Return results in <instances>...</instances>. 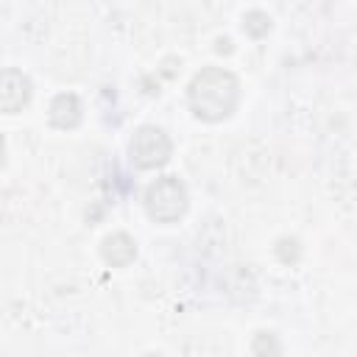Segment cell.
Returning a JSON list of instances; mask_svg holds the SVG:
<instances>
[{
    "instance_id": "obj_5",
    "label": "cell",
    "mask_w": 357,
    "mask_h": 357,
    "mask_svg": "<svg viewBox=\"0 0 357 357\" xmlns=\"http://www.w3.org/2000/svg\"><path fill=\"white\" fill-rule=\"evenodd\" d=\"M100 257H103V262L112 265V268H126V265H131L134 257H137V243H134V237L126 234V231L106 234L103 243H100Z\"/></svg>"
},
{
    "instance_id": "obj_9",
    "label": "cell",
    "mask_w": 357,
    "mask_h": 357,
    "mask_svg": "<svg viewBox=\"0 0 357 357\" xmlns=\"http://www.w3.org/2000/svg\"><path fill=\"white\" fill-rule=\"evenodd\" d=\"M251 351L254 354H282V343L276 340L273 332H257L251 340Z\"/></svg>"
},
{
    "instance_id": "obj_4",
    "label": "cell",
    "mask_w": 357,
    "mask_h": 357,
    "mask_svg": "<svg viewBox=\"0 0 357 357\" xmlns=\"http://www.w3.org/2000/svg\"><path fill=\"white\" fill-rule=\"evenodd\" d=\"M31 92H33L31 78H28L22 70L6 67V70L0 73V109H3L6 114L22 112V109L28 106V100H31Z\"/></svg>"
},
{
    "instance_id": "obj_10",
    "label": "cell",
    "mask_w": 357,
    "mask_h": 357,
    "mask_svg": "<svg viewBox=\"0 0 357 357\" xmlns=\"http://www.w3.org/2000/svg\"><path fill=\"white\" fill-rule=\"evenodd\" d=\"M215 50H218V53H231V39H229V36H220V39L215 42Z\"/></svg>"
},
{
    "instance_id": "obj_8",
    "label": "cell",
    "mask_w": 357,
    "mask_h": 357,
    "mask_svg": "<svg viewBox=\"0 0 357 357\" xmlns=\"http://www.w3.org/2000/svg\"><path fill=\"white\" fill-rule=\"evenodd\" d=\"M273 251H276L279 262H284V265H296V262L301 259V243H298L296 237H282V240H276Z\"/></svg>"
},
{
    "instance_id": "obj_2",
    "label": "cell",
    "mask_w": 357,
    "mask_h": 357,
    "mask_svg": "<svg viewBox=\"0 0 357 357\" xmlns=\"http://www.w3.org/2000/svg\"><path fill=\"white\" fill-rule=\"evenodd\" d=\"M145 212L156 223H176L187 212V187L176 176H162L145 187Z\"/></svg>"
},
{
    "instance_id": "obj_1",
    "label": "cell",
    "mask_w": 357,
    "mask_h": 357,
    "mask_svg": "<svg viewBox=\"0 0 357 357\" xmlns=\"http://www.w3.org/2000/svg\"><path fill=\"white\" fill-rule=\"evenodd\" d=\"M190 112L204 123L226 120L240 103V81L231 70L201 67L187 86Z\"/></svg>"
},
{
    "instance_id": "obj_6",
    "label": "cell",
    "mask_w": 357,
    "mask_h": 357,
    "mask_svg": "<svg viewBox=\"0 0 357 357\" xmlns=\"http://www.w3.org/2000/svg\"><path fill=\"white\" fill-rule=\"evenodd\" d=\"M81 117H84V109H81V100L78 95L73 92H61L50 100V123L61 131H73L81 126Z\"/></svg>"
},
{
    "instance_id": "obj_3",
    "label": "cell",
    "mask_w": 357,
    "mask_h": 357,
    "mask_svg": "<svg viewBox=\"0 0 357 357\" xmlns=\"http://www.w3.org/2000/svg\"><path fill=\"white\" fill-rule=\"evenodd\" d=\"M128 153H131L134 167H139V170H156V167H162V165L170 162L173 142H170V137L159 126H139L134 131V137H131Z\"/></svg>"
},
{
    "instance_id": "obj_7",
    "label": "cell",
    "mask_w": 357,
    "mask_h": 357,
    "mask_svg": "<svg viewBox=\"0 0 357 357\" xmlns=\"http://www.w3.org/2000/svg\"><path fill=\"white\" fill-rule=\"evenodd\" d=\"M243 31H245L251 39L268 36V31H271V17H268L265 11H248V14L243 17Z\"/></svg>"
}]
</instances>
